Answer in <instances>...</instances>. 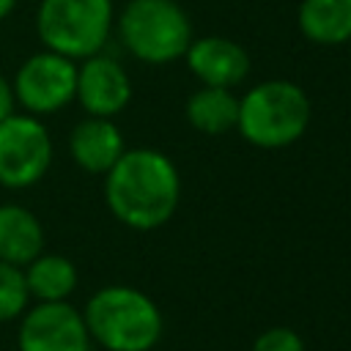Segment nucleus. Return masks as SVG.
<instances>
[{
    "mask_svg": "<svg viewBox=\"0 0 351 351\" xmlns=\"http://www.w3.org/2000/svg\"><path fill=\"white\" fill-rule=\"evenodd\" d=\"M181 178L176 165L154 148L123 151L104 173V200L118 222L132 230L162 228L178 208Z\"/></svg>",
    "mask_w": 351,
    "mask_h": 351,
    "instance_id": "f257e3e1",
    "label": "nucleus"
},
{
    "mask_svg": "<svg viewBox=\"0 0 351 351\" xmlns=\"http://www.w3.org/2000/svg\"><path fill=\"white\" fill-rule=\"evenodd\" d=\"M88 335L104 351H151L162 337V313L132 285L99 288L82 310Z\"/></svg>",
    "mask_w": 351,
    "mask_h": 351,
    "instance_id": "f03ea898",
    "label": "nucleus"
},
{
    "mask_svg": "<svg viewBox=\"0 0 351 351\" xmlns=\"http://www.w3.org/2000/svg\"><path fill=\"white\" fill-rule=\"evenodd\" d=\"M310 123L307 93L288 80H266L239 99L236 129L255 148H285L296 143Z\"/></svg>",
    "mask_w": 351,
    "mask_h": 351,
    "instance_id": "7ed1b4c3",
    "label": "nucleus"
},
{
    "mask_svg": "<svg viewBox=\"0 0 351 351\" xmlns=\"http://www.w3.org/2000/svg\"><path fill=\"white\" fill-rule=\"evenodd\" d=\"M123 47L143 63H173L192 41V22L176 0H129L118 16Z\"/></svg>",
    "mask_w": 351,
    "mask_h": 351,
    "instance_id": "20e7f679",
    "label": "nucleus"
},
{
    "mask_svg": "<svg viewBox=\"0 0 351 351\" xmlns=\"http://www.w3.org/2000/svg\"><path fill=\"white\" fill-rule=\"evenodd\" d=\"M112 0H41L36 30L44 49L71 60L104 49L112 30Z\"/></svg>",
    "mask_w": 351,
    "mask_h": 351,
    "instance_id": "39448f33",
    "label": "nucleus"
},
{
    "mask_svg": "<svg viewBox=\"0 0 351 351\" xmlns=\"http://www.w3.org/2000/svg\"><path fill=\"white\" fill-rule=\"evenodd\" d=\"M52 165V137L38 115L11 112L0 121V186L27 189Z\"/></svg>",
    "mask_w": 351,
    "mask_h": 351,
    "instance_id": "423d86ee",
    "label": "nucleus"
},
{
    "mask_svg": "<svg viewBox=\"0 0 351 351\" xmlns=\"http://www.w3.org/2000/svg\"><path fill=\"white\" fill-rule=\"evenodd\" d=\"M16 104L30 115H52L74 101L77 93V60L41 49L30 55L14 74Z\"/></svg>",
    "mask_w": 351,
    "mask_h": 351,
    "instance_id": "0eeeda50",
    "label": "nucleus"
},
{
    "mask_svg": "<svg viewBox=\"0 0 351 351\" xmlns=\"http://www.w3.org/2000/svg\"><path fill=\"white\" fill-rule=\"evenodd\" d=\"M19 351H90V335L77 307L66 302H36L19 315Z\"/></svg>",
    "mask_w": 351,
    "mask_h": 351,
    "instance_id": "6e6552de",
    "label": "nucleus"
},
{
    "mask_svg": "<svg viewBox=\"0 0 351 351\" xmlns=\"http://www.w3.org/2000/svg\"><path fill=\"white\" fill-rule=\"evenodd\" d=\"M74 99L82 104L88 115L112 118L118 115L129 99H132V80L121 60L112 55H90L82 58V66H77V93Z\"/></svg>",
    "mask_w": 351,
    "mask_h": 351,
    "instance_id": "1a4fd4ad",
    "label": "nucleus"
},
{
    "mask_svg": "<svg viewBox=\"0 0 351 351\" xmlns=\"http://www.w3.org/2000/svg\"><path fill=\"white\" fill-rule=\"evenodd\" d=\"M189 71L203 82L214 88H233L250 74V55L241 44L225 38V36H203L192 38L186 52Z\"/></svg>",
    "mask_w": 351,
    "mask_h": 351,
    "instance_id": "9d476101",
    "label": "nucleus"
},
{
    "mask_svg": "<svg viewBox=\"0 0 351 351\" xmlns=\"http://www.w3.org/2000/svg\"><path fill=\"white\" fill-rule=\"evenodd\" d=\"M126 151L121 129L110 118L88 115L69 134V154L85 173L104 176Z\"/></svg>",
    "mask_w": 351,
    "mask_h": 351,
    "instance_id": "9b49d317",
    "label": "nucleus"
},
{
    "mask_svg": "<svg viewBox=\"0 0 351 351\" xmlns=\"http://www.w3.org/2000/svg\"><path fill=\"white\" fill-rule=\"evenodd\" d=\"M38 252H44L38 217L19 203H0V261L27 266Z\"/></svg>",
    "mask_w": 351,
    "mask_h": 351,
    "instance_id": "f8f14e48",
    "label": "nucleus"
},
{
    "mask_svg": "<svg viewBox=\"0 0 351 351\" xmlns=\"http://www.w3.org/2000/svg\"><path fill=\"white\" fill-rule=\"evenodd\" d=\"M296 22L304 38L335 47L351 41V0H302Z\"/></svg>",
    "mask_w": 351,
    "mask_h": 351,
    "instance_id": "ddd939ff",
    "label": "nucleus"
},
{
    "mask_svg": "<svg viewBox=\"0 0 351 351\" xmlns=\"http://www.w3.org/2000/svg\"><path fill=\"white\" fill-rule=\"evenodd\" d=\"M22 271L27 293L36 302H66L77 288V266L66 255L38 252Z\"/></svg>",
    "mask_w": 351,
    "mask_h": 351,
    "instance_id": "4468645a",
    "label": "nucleus"
},
{
    "mask_svg": "<svg viewBox=\"0 0 351 351\" xmlns=\"http://www.w3.org/2000/svg\"><path fill=\"white\" fill-rule=\"evenodd\" d=\"M186 121L203 134L230 132L239 121V96H233L230 88L203 85L186 99Z\"/></svg>",
    "mask_w": 351,
    "mask_h": 351,
    "instance_id": "2eb2a0df",
    "label": "nucleus"
},
{
    "mask_svg": "<svg viewBox=\"0 0 351 351\" xmlns=\"http://www.w3.org/2000/svg\"><path fill=\"white\" fill-rule=\"evenodd\" d=\"M27 302H30V293H27L22 266L0 261V324L16 321L27 310Z\"/></svg>",
    "mask_w": 351,
    "mask_h": 351,
    "instance_id": "dca6fc26",
    "label": "nucleus"
},
{
    "mask_svg": "<svg viewBox=\"0 0 351 351\" xmlns=\"http://www.w3.org/2000/svg\"><path fill=\"white\" fill-rule=\"evenodd\" d=\"M252 351H304V343L293 329L271 326V329H266L255 337Z\"/></svg>",
    "mask_w": 351,
    "mask_h": 351,
    "instance_id": "f3484780",
    "label": "nucleus"
},
{
    "mask_svg": "<svg viewBox=\"0 0 351 351\" xmlns=\"http://www.w3.org/2000/svg\"><path fill=\"white\" fill-rule=\"evenodd\" d=\"M16 107V96H14V85L5 74H0V121L8 118Z\"/></svg>",
    "mask_w": 351,
    "mask_h": 351,
    "instance_id": "a211bd4d",
    "label": "nucleus"
},
{
    "mask_svg": "<svg viewBox=\"0 0 351 351\" xmlns=\"http://www.w3.org/2000/svg\"><path fill=\"white\" fill-rule=\"evenodd\" d=\"M14 8H16V0H0V22H3Z\"/></svg>",
    "mask_w": 351,
    "mask_h": 351,
    "instance_id": "6ab92c4d",
    "label": "nucleus"
}]
</instances>
